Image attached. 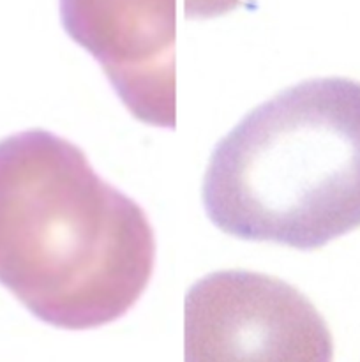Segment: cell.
Returning a JSON list of instances; mask_svg holds the SVG:
<instances>
[{"label": "cell", "instance_id": "obj_2", "mask_svg": "<svg viewBox=\"0 0 360 362\" xmlns=\"http://www.w3.org/2000/svg\"><path fill=\"white\" fill-rule=\"evenodd\" d=\"M210 221L228 235L302 251L360 228V83L316 78L247 113L203 179Z\"/></svg>", "mask_w": 360, "mask_h": 362}, {"label": "cell", "instance_id": "obj_4", "mask_svg": "<svg viewBox=\"0 0 360 362\" xmlns=\"http://www.w3.org/2000/svg\"><path fill=\"white\" fill-rule=\"evenodd\" d=\"M69 37L99 62L134 119L176 124L175 0H62Z\"/></svg>", "mask_w": 360, "mask_h": 362}, {"label": "cell", "instance_id": "obj_3", "mask_svg": "<svg viewBox=\"0 0 360 362\" xmlns=\"http://www.w3.org/2000/svg\"><path fill=\"white\" fill-rule=\"evenodd\" d=\"M187 362H328L330 331L307 297L251 271H221L194 283L184 300Z\"/></svg>", "mask_w": 360, "mask_h": 362}, {"label": "cell", "instance_id": "obj_1", "mask_svg": "<svg viewBox=\"0 0 360 362\" xmlns=\"http://www.w3.org/2000/svg\"><path fill=\"white\" fill-rule=\"evenodd\" d=\"M155 264L143 209L44 129L0 140V285L35 318L87 331L122 318Z\"/></svg>", "mask_w": 360, "mask_h": 362}]
</instances>
